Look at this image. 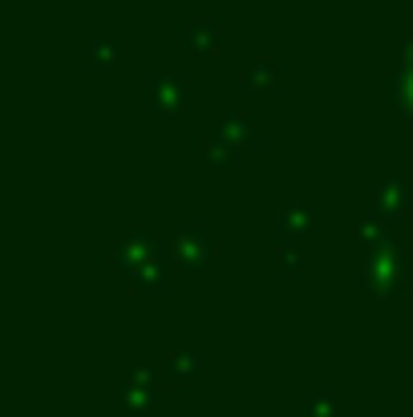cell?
I'll list each match as a JSON object with an SVG mask.
<instances>
[{
  "label": "cell",
  "instance_id": "6da1fadb",
  "mask_svg": "<svg viewBox=\"0 0 413 417\" xmlns=\"http://www.w3.org/2000/svg\"><path fill=\"white\" fill-rule=\"evenodd\" d=\"M175 252H179V259H183L186 268H206V263L215 259V243H211L199 227H186V231L175 239Z\"/></svg>",
  "mask_w": 413,
  "mask_h": 417
},
{
  "label": "cell",
  "instance_id": "7a4b0ae2",
  "mask_svg": "<svg viewBox=\"0 0 413 417\" xmlns=\"http://www.w3.org/2000/svg\"><path fill=\"white\" fill-rule=\"evenodd\" d=\"M183 97H186L183 77H166V81H154V90H150V106L162 110V114H170V110H179Z\"/></svg>",
  "mask_w": 413,
  "mask_h": 417
},
{
  "label": "cell",
  "instance_id": "3957f363",
  "mask_svg": "<svg viewBox=\"0 0 413 417\" xmlns=\"http://www.w3.org/2000/svg\"><path fill=\"white\" fill-rule=\"evenodd\" d=\"M195 373H199V357L195 352H175L170 357V377L175 381H195Z\"/></svg>",
  "mask_w": 413,
  "mask_h": 417
},
{
  "label": "cell",
  "instance_id": "277c9868",
  "mask_svg": "<svg viewBox=\"0 0 413 417\" xmlns=\"http://www.w3.org/2000/svg\"><path fill=\"white\" fill-rule=\"evenodd\" d=\"M300 417H332V401H328V397H321V401H312V405H308Z\"/></svg>",
  "mask_w": 413,
  "mask_h": 417
}]
</instances>
